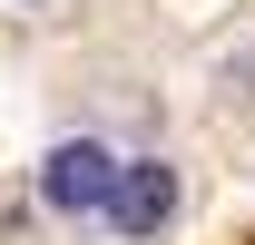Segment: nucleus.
Instances as JSON below:
<instances>
[{"mask_svg":"<svg viewBox=\"0 0 255 245\" xmlns=\"http://www.w3.org/2000/svg\"><path fill=\"white\" fill-rule=\"evenodd\" d=\"M118 167H128V157L108 147V137H59V147L39 157V206L69 216V226H98V206H108Z\"/></svg>","mask_w":255,"mask_h":245,"instance_id":"1","label":"nucleus"},{"mask_svg":"<svg viewBox=\"0 0 255 245\" xmlns=\"http://www.w3.org/2000/svg\"><path fill=\"white\" fill-rule=\"evenodd\" d=\"M98 226H108L118 245L167 236V226H177V167H167V157H128L118 186H108V206H98Z\"/></svg>","mask_w":255,"mask_h":245,"instance_id":"2","label":"nucleus"}]
</instances>
